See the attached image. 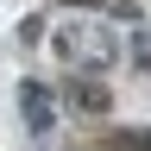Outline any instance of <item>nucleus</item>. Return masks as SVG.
<instances>
[{
    "label": "nucleus",
    "mask_w": 151,
    "mask_h": 151,
    "mask_svg": "<svg viewBox=\"0 0 151 151\" xmlns=\"http://www.w3.org/2000/svg\"><path fill=\"white\" fill-rule=\"evenodd\" d=\"M63 151H151V126H107V132H88Z\"/></svg>",
    "instance_id": "f257e3e1"
}]
</instances>
